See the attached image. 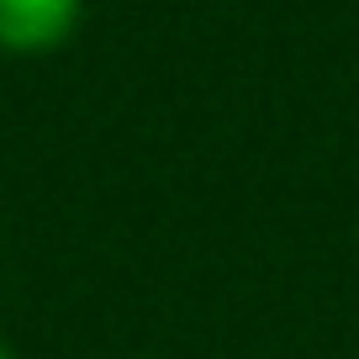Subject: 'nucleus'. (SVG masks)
<instances>
[{"mask_svg": "<svg viewBox=\"0 0 359 359\" xmlns=\"http://www.w3.org/2000/svg\"><path fill=\"white\" fill-rule=\"evenodd\" d=\"M85 0H0V53L37 58L74 37Z\"/></svg>", "mask_w": 359, "mask_h": 359, "instance_id": "1", "label": "nucleus"}, {"mask_svg": "<svg viewBox=\"0 0 359 359\" xmlns=\"http://www.w3.org/2000/svg\"><path fill=\"white\" fill-rule=\"evenodd\" d=\"M0 359H16V354H11V348H6V344H0Z\"/></svg>", "mask_w": 359, "mask_h": 359, "instance_id": "2", "label": "nucleus"}]
</instances>
